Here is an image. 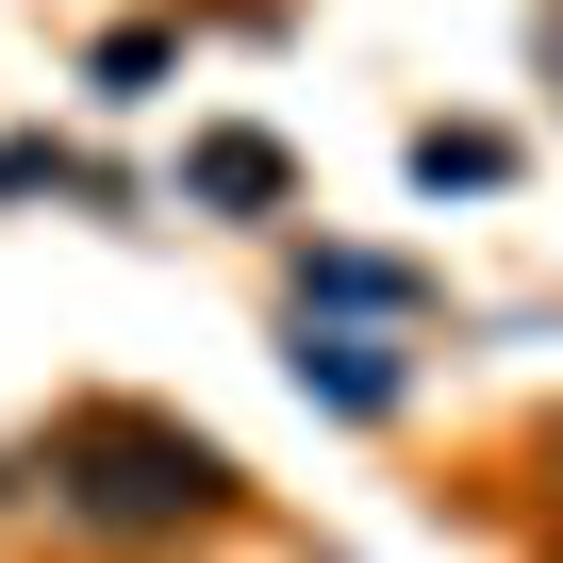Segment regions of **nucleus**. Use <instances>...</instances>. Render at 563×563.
Masks as SVG:
<instances>
[{"mask_svg": "<svg viewBox=\"0 0 563 563\" xmlns=\"http://www.w3.org/2000/svg\"><path fill=\"white\" fill-rule=\"evenodd\" d=\"M299 382H332L349 415H382V398H398V365H382V349H349V332H299Z\"/></svg>", "mask_w": 563, "mask_h": 563, "instance_id": "obj_3", "label": "nucleus"}, {"mask_svg": "<svg viewBox=\"0 0 563 563\" xmlns=\"http://www.w3.org/2000/svg\"><path fill=\"white\" fill-rule=\"evenodd\" d=\"M183 183H199V199H232V216H265V199H282V150H265V133H199V166H183Z\"/></svg>", "mask_w": 563, "mask_h": 563, "instance_id": "obj_2", "label": "nucleus"}, {"mask_svg": "<svg viewBox=\"0 0 563 563\" xmlns=\"http://www.w3.org/2000/svg\"><path fill=\"white\" fill-rule=\"evenodd\" d=\"M51 481H67V514H100V530H183V514L232 497V464H216L199 431H150V415H67Z\"/></svg>", "mask_w": 563, "mask_h": 563, "instance_id": "obj_1", "label": "nucleus"}, {"mask_svg": "<svg viewBox=\"0 0 563 563\" xmlns=\"http://www.w3.org/2000/svg\"><path fill=\"white\" fill-rule=\"evenodd\" d=\"M415 183H497V133H415Z\"/></svg>", "mask_w": 563, "mask_h": 563, "instance_id": "obj_4", "label": "nucleus"}]
</instances>
